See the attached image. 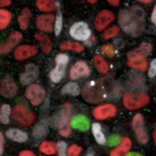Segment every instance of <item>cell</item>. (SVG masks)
<instances>
[{
	"instance_id": "6da1fadb",
	"label": "cell",
	"mask_w": 156,
	"mask_h": 156,
	"mask_svg": "<svg viewBox=\"0 0 156 156\" xmlns=\"http://www.w3.org/2000/svg\"><path fill=\"white\" fill-rule=\"evenodd\" d=\"M119 23L126 34L133 37L140 36L145 27V12L140 6L122 9L119 14Z\"/></svg>"
},
{
	"instance_id": "7a4b0ae2",
	"label": "cell",
	"mask_w": 156,
	"mask_h": 156,
	"mask_svg": "<svg viewBox=\"0 0 156 156\" xmlns=\"http://www.w3.org/2000/svg\"><path fill=\"white\" fill-rule=\"evenodd\" d=\"M149 102L150 97L146 93H126L123 96L124 106L131 110L144 107Z\"/></svg>"
},
{
	"instance_id": "3957f363",
	"label": "cell",
	"mask_w": 156,
	"mask_h": 156,
	"mask_svg": "<svg viewBox=\"0 0 156 156\" xmlns=\"http://www.w3.org/2000/svg\"><path fill=\"white\" fill-rule=\"evenodd\" d=\"M82 95L85 101L90 103H97L103 100L104 96V89L100 82L90 81L84 85V89L82 90Z\"/></svg>"
},
{
	"instance_id": "277c9868",
	"label": "cell",
	"mask_w": 156,
	"mask_h": 156,
	"mask_svg": "<svg viewBox=\"0 0 156 156\" xmlns=\"http://www.w3.org/2000/svg\"><path fill=\"white\" fill-rule=\"evenodd\" d=\"M12 118L16 122L23 126H30L36 121V115L34 112H30L25 105L18 104L12 109Z\"/></svg>"
},
{
	"instance_id": "5b68a950",
	"label": "cell",
	"mask_w": 156,
	"mask_h": 156,
	"mask_svg": "<svg viewBox=\"0 0 156 156\" xmlns=\"http://www.w3.org/2000/svg\"><path fill=\"white\" fill-rule=\"evenodd\" d=\"M71 112H72V105L70 103H65L62 107L60 108L58 112H56L50 120V124L54 128H62L66 127L70 122L71 119Z\"/></svg>"
},
{
	"instance_id": "8992f818",
	"label": "cell",
	"mask_w": 156,
	"mask_h": 156,
	"mask_svg": "<svg viewBox=\"0 0 156 156\" xmlns=\"http://www.w3.org/2000/svg\"><path fill=\"white\" fill-rule=\"evenodd\" d=\"M69 62V56L65 53H60L57 54L56 57H55V62H56V67L54 69L51 70L49 74V77L51 79V81L55 82H59L60 80L62 79L65 75V72H66V68H67V64Z\"/></svg>"
},
{
	"instance_id": "52a82bcc",
	"label": "cell",
	"mask_w": 156,
	"mask_h": 156,
	"mask_svg": "<svg viewBox=\"0 0 156 156\" xmlns=\"http://www.w3.org/2000/svg\"><path fill=\"white\" fill-rule=\"evenodd\" d=\"M132 129L134 131L135 136L137 138V142L140 144H147L149 140V136H148L147 132L145 129L144 125V118L140 114H137L133 117L132 119Z\"/></svg>"
},
{
	"instance_id": "ba28073f",
	"label": "cell",
	"mask_w": 156,
	"mask_h": 156,
	"mask_svg": "<svg viewBox=\"0 0 156 156\" xmlns=\"http://www.w3.org/2000/svg\"><path fill=\"white\" fill-rule=\"evenodd\" d=\"M25 95H26V98L29 100L30 103L37 106V105L41 104L43 100L45 99L46 93H45V90L41 85L32 83L27 87L26 90H25Z\"/></svg>"
},
{
	"instance_id": "9c48e42d",
	"label": "cell",
	"mask_w": 156,
	"mask_h": 156,
	"mask_svg": "<svg viewBox=\"0 0 156 156\" xmlns=\"http://www.w3.org/2000/svg\"><path fill=\"white\" fill-rule=\"evenodd\" d=\"M70 34L77 41H87L90 37V29L85 22H75L70 28Z\"/></svg>"
},
{
	"instance_id": "30bf717a",
	"label": "cell",
	"mask_w": 156,
	"mask_h": 156,
	"mask_svg": "<svg viewBox=\"0 0 156 156\" xmlns=\"http://www.w3.org/2000/svg\"><path fill=\"white\" fill-rule=\"evenodd\" d=\"M114 20H115V15L112 12L108 11V9H103V11L98 12L96 19H95V28L98 31H102Z\"/></svg>"
},
{
	"instance_id": "8fae6325",
	"label": "cell",
	"mask_w": 156,
	"mask_h": 156,
	"mask_svg": "<svg viewBox=\"0 0 156 156\" xmlns=\"http://www.w3.org/2000/svg\"><path fill=\"white\" fill-rule=\"evenodd\" d=\"M117 114V108L112 104H104L93 109V115L97 120H105L112 118Z\"/></svg>"
},
{
	"instance_id": "7c38bea8",
	"label": "cell",
	"mask_w": 156,
	"mask_h": 156,
	"mask_svg": "<svg viewBox=\"0 0 156 156\" xmlns=\"http://www.w3.org/2000/svg\"><path fill=\"white\" fill-rule=\"evenodd\" d=\"M37 76H39V69H37V67L34 64H28L25 67L24 72L20 75V81H21L22 84L27 85L36 81Z\"/></svg>"
},
{
	"instance_id": "4fadbf2b",
	"label": "cell",
	"mask_w": 156,
	"mask_h": 156,
	"mask_svg": "<svg viewBox=\"0 0 156 156\" xmlns=\"http://www.w3.org/2000/svg\"><path fill=\"white\" fill-rule=\"evenodd\" d=\"M37 27L41 31L44 32H52L54 29L53 24L55 23V18L53 15L48 14V15H41L39 16L36 20Z\"/></svg>"
},
{
	"instance_id": "5bb4252c",
	"label": "cell",
	"mask_w": 156,
	"mask_h": 156,
	"mask_svg": "<svg viewBox=\"0 0 156 156\" xmlns=\"http://www.w3.org/2000/svg\"><path fill=\"white\" fill-rule=\"evenodd\" d=\"M21 40H22L21 32H19V31L11 32V34L6 37L5 42L2 43L1 46H0V52H1V54L9 53Z\"/></svg>"
},
{
	"instance_id": "9a60e30c",
	"label": "cell",
	"mask_w": 156,
	"mask_h": 156,
	"mask_svg": "<svg viewBox=\"0 0 156 156\" xmlns=\"http://www.w3.org/2000/svg\"><path fill=\"white\" fill-rule=\"evenodd\" d=\"M18 87L15 83V81L9 76H6L2 79L1 85H0V94L6 98H12L17 94Z\"/></svg>"
},
{
	"instance_id": "2e32d148",
	"label": "cell",
	"mask_w": 156,
	"mask_h": 156,
	"mask_svg": "<svg viewBox=\"0 0 156 156\" xmlns=\"http://www.w3.org/2000/svg\"><path fill=\"white\" fill-rule=\"evenodd\" d=\"M37 53V48L31 45H21L18 46L14 51V56L18 60H23L34 56Z\"/></svg>"
},
{
	"instance_id": "e0dca14e",
	"label": "cell",
	"mask_w": 156,
	"mask_h": 156,
	"mask_svg": "<svg viewBox=\"0 0 156 156\" xmlns=\"http://www.w3.org/2000/svg\"><path fill=\"white\" fill-rule=\"evenodd\" d=\"M90 75V68L84 62H77L70 70V78L73 80L87 77Z\"/></svg>"
},
{
	"instance_id": "ac0fdd59",
	"label": "cell",
	"mask_w": 156,
	"mask_h": 156,
	"mask_svg": "<svg viewBox=\"0 0 156 156\" xmlns=\"http://www.w3.org/2000/svg\"><path fill=\"white\" fill-rule=\"evenodd\" d=\"M128 60L127 65L130 68L137 71H146L148 68V62L146 57L140 56V55H134V54H127Z\"/></svg>"
},
{
	"instance_id": "d6986e66",
	"label": "cell",
	"mask_w": 156,
	"mask_h": 156,
	"mask_svg": "<svg viewBox=\"0 0 156 156\" xmlns=\"http://www.w3.org/2000/svg\"><path fill=\"white\" fill-rule=\"evenodd\" d=\"M131 148V140L128 137L122 138L121 144L110 152V156H126Z\"/></svg>"
},
{
	"instance_id": "ffe728a7",
	"label": "cell",
	"mask_w": 156,
	"mask_h": 156,
	"mask_svg": "<svg viewBox=\"0 0 156 156\" xmlns=\"http://www.w3.org/2000/svg\"><path fill=\"white\" fill-rule=\"evenodd\" d=\"M71 126L74 129H78L80 131H87L90 128V121L85 115H76L71 121Z\"/></svg>"
},
{
	"instance_id": "44dd1931",
	"label": "cell",
	"mask_w": 156,
	"mask_h": 156,
	"mask_svg": "<svg viewBox=\"0 0 156 156\" xmlns=\"http://www.w3.org/2000/svg\"><path fill=\"white\" fill-rule=\"evenodd\" d=\"M6 136L9 138H11L14 142H18V143H24L28 140V135L26 132L22 131L19 129H15V128H11L6 131Z\"/></svg>"
},
{
	"instance_id": "7402d4cb",
	"label": "cell",
	"mask_w": 156,
	"mask_h": 156,
	"mask_svg": "<svg viewBox=\"0 0 156 156\" xmlns=\"http://www.w3.org/2000/svg\"><path fill=\"white\" fill-rule=\"evenodd\" d=\"M36 39L41 44L44 53H50L51 52L52 43L50 41V37L48 36H46L45 34H42V32H37V34H36Z\"/></svg>"
},
{
	"instance_id": "603a6c76",
	"label": "cell",
	"mask_w": 156,
	"mask_h": 156,
	"mask_svg": "<svg viewBox=\"0 0 156 156\" xmlns=\"http://www.w3.org/2000/svg\"><path fill=\"white\" fill-rule=\"evenodd\" d=\"M57 3L55 0H37V6L41 12H48L54 11L55 9H57Z\"/></svg>"
},
{
	"instance_id": "cb8c5ba5",
	"label": "cell",
	"mask_w": 156,
	"mask_h": 156,
	"mask_svg": "<svg viewBox=\"0 0 156 156\" xmlns=\"http://www.w3.org/2000/svg\"><path fill=\"white\" fill-rule=\"evenodd\" d=\"M39 150L47 155H53L57 151V144L51 140H44L39 146Z\"/></svg>"
},
{
	"instance_id": "d4e9b609",
	"label": "cell",
	"mask_w": 156,
	"mask_h": 156,
	"mask_svg": "<svg viewBox=\"0 0 156 156\" xmlns=\"http://www.w3.org/2000/svg\"><path fill=\"white\" fill-rule=\"evenodd\" d=\"M30 20V9L28 7H24L18 16V23L21 29H27Z\"/></svg>"
},
{
	"instance_id": "484cf974",
	"label": "cell",
	"mask_w": 156,
	"mask_h": 156,
	"mask_svg": "<svg viewBox=\"0 0 156 156\" xmlns=\"http://www.w3.org/2000/svg\"><path fill=\"white\" fill-rule=\"evenodd\" d=\"M92 132L98 144L104 145L106 143V137H105L104 133L102 132V128L99 123H94L92 125Z\"/></svg>"
},
{
	"instance_id": "4316f807",
	"label": "cell",
	"mask_w": 156,
	"mask_h": 156,
	"mask_svg": "<svg viewBox=\"0 0 156 156\" xmlns=\"http://www.w3.org/2000/svg\"><path fill=\"white\" fill-rule=\"evenodd\" d=\"M93 60H94V65H95V67H96V69L99 71V73H101V74H106L108 72V70H109V67H108L106 60L99 54L95 55Z\"/></svg>"
},
{
	"instance_id": "83f0119b",
	"label": "cell",
	"mask_w": 156,
	"mask_h": 156,
	"mask_svg": "<svg viewBox=\"0 0 156 156\" xmlns=\"http://www.w3.org/2000/svg\"><path fill=\"white\" fill-rule=\"evenodd\" d=\"M151 50H152V46H151V44H149V43H142V44L138 46V48L128 52V54L140 55V56L146 57L147 55L150 54Z\"/></svg>"
},
{
	"instance_id": "f1b7e54d",
	"label": "cell",
	"mask_w": 156,
	"mask_h": 156,
	"mask_svg": "<svg viewBox=\"0 0 156 156\" xmlns=\"http://www.w3.org/2000/svg\"><path fill=\"white\" fill-rule=\"evenodd\" d=\"M80 93V89L77 83L75 82H69L65 84L62 89V94L64 95H71V96H78Z\"/></svg>"
},
{
	"instance_id": "f546056e",
	"label": "cell",
	"mask_w": 156,
	"mask_h": 156,
	"mask_svg": "<svg viewBox=\"0 0 156 156\" xmlns=\"http://www.w3.org/2000/svg\"><path fill=\"white\" fill-rule=\"evenodd\" d=\"M47 133V123L45 121H41L36 127L34 128L32 134L36 138H42L46 135Z\"/></svg>"
},
{
	"instance_id": "4dcf8cb0",
	"label": "cell",
	"mask_w": 156,
	"mask_h": 156,
	"mask_svg": "<svg viewBox=\"0 0 156 156\" xmlns=\"http://www.w3.org/2000/svg\"><path fill=\"white\" fill-rule=\"evenodd\" d=\"M12 114V108L9 104H2L0 108V121L2 124H9V115Z\"/></svg>"
},
{
	"instance_id": "1f68e13d",
	"label": "cell",
	"mask_w": 156,
	"mask_h": 156,
	"mask_svg": "<svg viewBox=\"0 0 156 156\" xmlns=\"http://www.w3.org/2000/svg\"><path fill=\"white\" fill-rule=\"evenodd\" d=\"M12 14L9 12V11L6 9H2L0 11V28L1 29H4L9 26V24L11 23L12 21Z\"/></svg>"
},
{
	"instance_id": "d6a6232c",
	"label": "cell",
	"mask_w": 156,
	"mask_h": 156,
	"mask_svg": "<svg viewBox=\"0 0 156 156\" xmlns=\"http://www.w3.org/2000/svg\"><path fill=\"white\" fill-rule=\"evenodd\" d=\"M60 50H72V51H76V52H82L83 51V46L81 44H79L78 42H73V43H64L59 46Z\"/></svg>"
},
{
	"instance_id": "836d02e7",
	"label": "cell",
	"mask_w": 156,
	"mask_h": 156,
	"mask_svg": "<svg viewBox=\"0 0 156 156\" xmlns=\"http://www.w3.org/2000/svg\"><path fill=\"white\" fill-rule=\"evenodd\" d=\"M120 32V28L117 26V25H112V27H109L108 29H106L103 34V37L105 40H108V39H112V37H115L119 34Z\"/></svg>"
},
{
	"instance_id": "e575fe53",
	"label": "cell",
	"mask_w": 156,
	"mask_h": 156,
	"mask_svg": "<svg viewBox=\"0 0 156 156\" xmlns=\"http://www.w3.org/2000/svg\"><path fill=\"white\" fill-rule=\"evenodd\" d=\"M62 12L58 11L56 15V18H55V23H54L55 36H59L60 31H62Z\"/></svg>"
},
{
	"instance_id": "d590c367",
	"label": "cell",
	"mask_w": 156,
	"mask_h": 156,
	"mask_svg": "<svg viewBox=\"0 0 156 156\" xmlns=\"http://www.w3.org/2000/svg\"><path fill=\"white\" fill-rule=\"evenodd\" d=\"M81 153V147L77 145H71L68 148V156H79Z\"/></svg>"
},
{
	"instance_id": "8d00e7d4",
	"label": "cell",
	"mask_w": 156,
	"mask_h": 156,
	"mask_svg": "<svg viewBox=\"0 0 156 156\" xmlns=\"http://www.w3.org/2000/svg\"><path fill=\"white\" fill-rule=\"evenodd\" d=\"M101 51L103 53H105L107 56L112 57L115 55V47L112 44H107V45H103L101 47Z\"/></svg>"
},
{
	"instance_id": "74e56055",
	"label": "cell",
	"mask_w": 156,
	"mask_h": 156,
	"mask_svg": "<svg viewBox=\"0 0 156 156\" xmlns=\"http://www.w3.org/2000/svg\"><path fill=\"white\" fill-rule=\"evenodd\" d=\"M57 152H58V156H68V149H67L66 143L65 142L57 143Z\"/></svg>"
},
{
	"instance_id": "f35d334b",
	"label": "cell",
	"mask_w": 156,
	"mask_h": 156,
	"mask_svg": "<svg viewBox=\"0 0 156 156\" xmlns=\"http://www.w3.org/2000/svg\"><path fill=\"white\" fill-rule=\"evenodd\" d=\"M148 75H149L150 78H153V77L156 76V58H154L152 62H151Z\"/></svg>"
},
{
	"instance_id": "ab89813d",
	"label": "cell",
	"mask_w": 156,
	"mask_h": 156,
	"mask_svg": "<svg viewBox=\"0 0 156 156\" xmlns=\"http://www.w3.org/2000/svg\"><path fill=\"white\" fill-rule=\"evenodd\" d=\"M121 138L120 136H118V135H112V136L109 137V140H108V142H107V145L108 146H115V145H118V144H121Z\"/></svg>"
},
{
	"instance_id": "60d3db41",
	"label": "cell",
	"mask_w": 156,
	"mask_h": 156,
	"mask_svg": "<svg viewBox=\"0 0 156 156\" xmlns=\"http://www.w3.org/2000/svg\"><path fill=\"white\" fill-rule=\"evenodd\" d=\"M70 132H71V129H70L68 126L62 128V129H59V134L62 135V136H68V135L70 134Z\"/></svg>"
},
{
	"instance_id": "b9f144b4",
	"label": "cell",
	"mask_w": 156,
	"mask_h": 156,
	"mask_svg": "<svg viewBox=\"0 0 156 156\" xmlns=\"http://www.w3.org/2000/svg\"><path fill=\"white\" fill-rule=\"evenodd\" d=\"M19 156H36V154H34V152H31V151L24 150V151H22V152L20 153Z\"/></svg>"
},
{
	"instance_id": "7bdbcfd3",
	"label": "cell",
	"mask_w": 156,
	"mask_h": 156,
	"mask_svg": "<svg viewBox=\"0 0 156 156\" xmlns=\"http://www.w3.org/2000/svg\"><path fill=\"white\" fill-rule=\"evenodd\" d=\"M151 20H152L153 24L156 26V5L154 6V9H153L152 15H151Z\"/></svg>"
},
{
	"instance_id": "ee69618b",
	"label": "cell",
	"mask_w": 156,
	"mask_h": 156,
	"mask_svg": "<svg viewBox=\"0 0 156 156\" xmlns=\"http://www.w3.org/2000/svg\"><path fill=\"white\" fill-rule=\"evenodd\" d=\"M3 134L2 133H0V154L2 155V153H3Z\"/></svg>"
},
{
	"instance_id": "f6af8a7d",
	"label": "cell",
	"mask_w": 156,
	"mask_h": 156,
	"mask_svg": "<svg viewBox=\"0 0 156 156\" xmlns=\"http://www.w3.org/2000/svg\"><path fill=\"white\" fill-rule=\"evenodd\" d=\"M12 3V0H0V5L1 6H9Z\"/></svg>"
},
{
	"instance_id": "bcb514c9",
	"label": "cell",
	"mask_w": 156,
	"mask_h": 156,
	"mask_svg": "<svg viewBox=\"0 0 156 156\" xmlns=\"http://www.w3.org/2000/svg\"><path fill=\"white\" fill-rule=\"evenodd\" d=\"M107 1H108V3L112 6H119V4H120V0H107Z\"/></svg>"
},
{
	"instance_id": "7dc6e473",
	"label": "cell",
	"mask_w": 156,
	"mask_h": 156,
	"mask_svg": "<svg viewBox=\"0 0 156 156\" xmlns=\"http://www.w3.org/2000/svg\"><path fill=\"white\" fill-rule=\"evenodd\" d=\"M126 156H142L140 154H138V153H134V152H132V153H128V154Z\"/></svg>"
},
{
	"instance_id": "c3c4849f",
	"label": "cell",
	"mask_w": 156,
	"mask_h": 156,
	"mask_svg": "<svg viewBox=\"0 0 156 156\" xmlns=\"http://www.w3.org/2000/svg\"><path fill=\"white\" fill-rule=\"evenodd\" d=\"M137 1L142 2V3H150L152 0H137Z\"/></svg>"
},
{
	"instance_id": "681fc988",
	"label": "cell",
	"mask_w": 156,
	"mask_h": 156,
	"mask_svg": "<svg viewBox=\"0 0 156 156\" xmlns=\"http://www.w3.org/2000/svg\"><path fill=\"white\" fill-rule=\"evenodd\" d=\"M87 156H95V155H94V153H93V151H89Z\"/></svg>"
},
{
	"instance_id": "f907efd6",
	"label": "cell",
	"mask_w": 156,
	"mask_h": 156,
	"mask_svg": "<svg viewBox=\"0 0 156 156\" xmlns=\"http://www.w3.org/2000/svg\"><path fill=\"white\" fill-rule=\"evenodd\" d=\"M153 138H154V143H155V145H156V130L154 131V133H153Z\"/></svg>"
},
{
	"instance_id": "816d5d0a",
	"label": "cell",
	"mask_w": 156,
	"mask_h": 156,
	"mask_svg": "<svg viewBox=\"0 0 156 156\" xmlns=\"http://www.w3.org/2000/svg\"><path fill=\"white\" fill-rule=\"evenodd\" d=\"M87 2H90V3H95V2H97V0H87Z\"/></svg>"
}]
</instances>
